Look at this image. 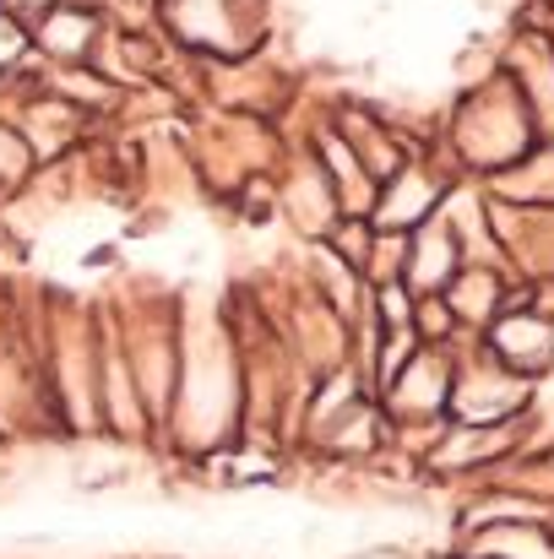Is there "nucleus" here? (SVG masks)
<instances>
[{"label":"nucleus","instance_id":"f257e3e1","mask_svg":"<svg viewBox=\"0 0 554 559\" xmlns=\"http://www.w3.org/2000/svg\"><path fill=\"white\" fill-rule=\"evenodd\" d=\"M33 44H38L49 60H66V66L87 60V49H93V11H87V5H71V0L38 11Z\"/></svg>","mask_w":554,"mask_h":559},{"label":"nucleus","instance_id":"f03ea898","mask_svg":"<svg viewBox=\"0 0 554 559\" xmlns=\"http://www.w3.org/2000/svg\"><path fill=\"white\" fill-rule=\"evenodd\" d=\"M27 158H33V153H27V142H22L16 131H5V126H0V180H16V175L27 169Z\"/></svg>","mask_w":554,"mask_h":559},{"label":"nucleus","instance_id":"7ed1b4c3","mask_svg":"<svg viewBox=\"0 0 554 559\" xmlns=\"http://www.w3.org/2000/svg\"><path fill=\"white\" fill-rule=\"evenodd\" d=\"M11 11H27V5H38V11H49V5H66V0H5Z\"/></svg>","mask_w":554,"mask_h":559}]
</instances>
